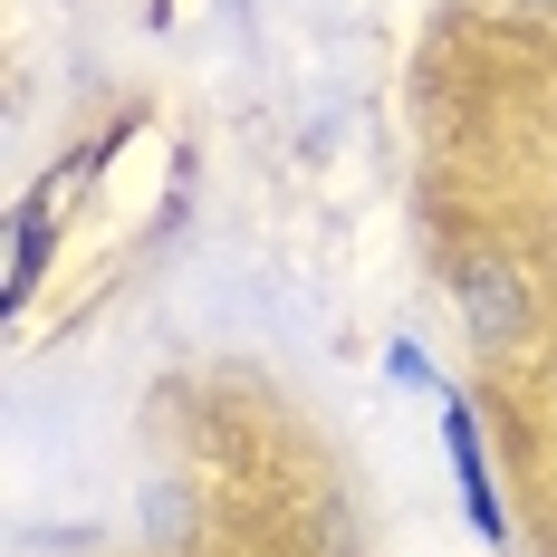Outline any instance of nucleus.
Returning <instances> with one entry per match:
<instances>
[{
    "label": "nucleus",
    "mask_w": 557,
    "mask_h": 557,
    "mask_svg": "<svg viewBox=\"0 0 557 557\" xmlns=\"http://www.w3.org/2000/svg\"><path fill=\"white\" fill-rule=\"evenodd\" d=\"M461 288H471V327L500 346V336L519 327V288H509V270H461Z\"/></svg>",
    "instance_id": "7ed1b4c3"
},
{
    "label": "nucleus",
    "mask_w": 557,
    "mask_h": 557,
    "mask_svg": "<svg viewBox=\"0 0 557 557\" xmlns=\"http://www.w3.org/2000/svg\"><path fill=\"white\" fill-rule=\"evenodd\" d=\"M443 443H451V481H461V500H471V529L500 548V500H491V461H481V423H471V404H451V413H443Z\"/></svg>",
    "instance_id": "f257e3e1"
},
{
    "label": "nucleus",
    "mask_w": 557,
    "mask_h": 557,
    "mask_svg": "<svg viewBox=\"0 0 557 557\" xmlns=\"http://www.w3.org/2000/svg\"><path fill=\"white\" fill-rule=\"evenodd\" d=\"M67 193V173H49L39 193H29V212H20V240H10V298H29V278H39V250H49V202Z\"/></svg>",
    "instance_id": "f03ea898"
}]
</instances>
